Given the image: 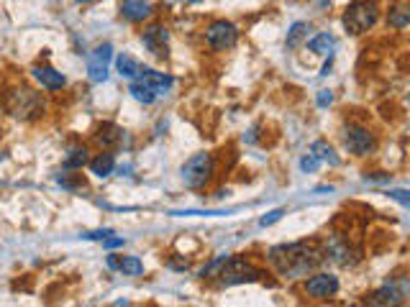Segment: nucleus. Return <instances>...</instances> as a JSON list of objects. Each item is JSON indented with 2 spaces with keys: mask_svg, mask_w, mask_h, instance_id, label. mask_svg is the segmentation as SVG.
<instances>
[{
  "mask_svg": "<svg viewBox=\"0 0 410 307\" xmlns=\"http://www.w3.org/2000/svg\"><path fill=\"white\" fill-rule=\"evenodd\" d=\"M269 261L272 267L282 274V277H303L311 269H315L323 261V254L315 249V243L300 241V243H282V246H274L269 251Z\"/></svg>",
  "mask_w": 410,
  "mask_h": 307,
  "instance_id": "1",
  "label": "nucleus"
},
{
  "mask_svg": "<svg viewBox=\"0 0 410 307\" xmlns=\"http://www.w3.org/2000/svg\"><path fill=\"white\" fill-rule=\"evenodd\" d=\"M3 108H5V113H10L19 121H36L44 115V100L29 85L8 87L3 95Z\"/></svg>",
  "mask_w": 410,
  "mask_h": 307,
  "instance_id": "2",
  "label": "nucleus"
},
{
  "mask_svg": "<svg viewBox=\"0 0 410 307\" xmlns=\"http://www.w3.org/2000/svg\"><path fill=\"white\" fill-rule=\"evenodd\" d=\"M380 19V8H377V3L374 0H354L352 5L346 8L343 13V29L354 34V36H359L364 31H370L374 23Z\"/></svg>",
  "mask_w": 410,
  "mask_h": 307,
  "instance_id": "3",
  "label": "nucleus"
},
{
  "mask_svg": "<svg viewBox=\"0 0 410 307\" xmlns=\"http://www.w3.org/2000/svg\"><path fill=\"white\" fill-rule=\"evenodd\" d=\"M182 182L190 187V190H200L205 184L210 182V177H213V156L210 154H193L185 164H182Z\"/></svg>",
  "mask_w": 410,
  "mask_h": 307,
  "instance_id": "4",
  "label": "nucleus"
},
{
  "mask_svg": "<svg viewBox=\"0 0 410 307\" xmlns=\"http://www.w3.org/2000/svg\"><path fill=\"white\" fill-rule=\"evenodd\" d=\"M259 269H254L244 256H226L224 267L218 271V287H234V284H244V282H254Z\"/></svg>",
  "mask_w": 410,
  "mask_h": 307,
  "instance_id": "5",
  "label": "nucleus"
},
{
  "mask_svg": "<svg viewBox=\"0 0 410 307\" xmlns=\"http://www.w3.org/2000/svg\"><path fill=\"white\" fill-rule=\"evenodd\" d=\"M205 41H208V47L213 49V51H228L239 41V29H236L231 21H213L205 29Z\"/></svg>",
  "mask_w": 410,
  "mask_h": 307,
  "instance_id": "6",
  "label": "nucleus"
},
{
  "mask_svg": "<svg viewBox=\"0 0 410 307\" xmlns=\"http://www.w3.org/2000/svg\"><path fill=\"white\" fill-rule=\"evenodd\" d=\"M410 295V279L408 277H392L387 284H382L370 297L372 305H400Z\"/></svg>",
  "mask_w": 410,
  "mask_h": 307,
  "instance_id": "7",
  "label": "nucleus"
},
{
  "mask_svg": "<svg viewBox=\"0 0 410 307\" xmlns=\"http://www.w3.org/2000/svg\"><path fill=\"white\" fill-rule=\"evenodd\" d=\"M343 144L352 154L357 156H367V154L374 151V146H377V138L372 134L370 128H361V125H349L346 131H343Z\"/></svg>",
  "mask_w": 410,
  "mask_h": 307,
  "instance_id": "8",
  "label": "nucleus"
},
{
  "mask_svg": "<svg viewBox=\"0 0 410 307\" xmlns=\"http://www.w3.org/2000/svg\"><path fill=\"white\" fill-rule=\"evenodd\" d=\"M110 59H113V47L110 44H98V47L90 51L88 57V75L93 82H106L108 79V67H110Z\"/></svg>",
  "mask_w": 410,
  "mask_h": 307,
  "instance_id": "9",
  "label": "nucleus"
},
{
  "mask_svg": "<svg viewBox=\"0 0 410 307\" xmlns=\"http://www.w3.org/2000/svg\"><path fill=\"white\" fill-rule=\"evenodd\" d=\"M339 292V279L333 274H313L305 282V295L313 299H328Z\"/></svg>",
  "mask_w": 410,
  "mask_h": 307,
  "instance_id": "10",
  "label": "nucleus"
},
{
  "mask_svg": "<svg viewBox=\"0 0 410 307\" xmlns=\"http://www.w3.org/2000/svg\"><path fill=\"white\" fill-rule=\"evenodd\" d=\"M141 41H144V47L154 54V57L165 59L167 57V41H169V34L162 23H152L144 34H141Z\"/></svg>",
  "mask_w": 410,
  "mask_h": 307,
  "instance_id": "11",
  "label": "nucleus"
},
{
  "mask_svg": "<svg viewBox=\"0 0 410 307\" xmlns=\"http://www.w3.org/2000/svg\"><path fill=\"white\" fill-rule=\"evenodd\" d=\"M31 75H34V79L39 82L44 90H49V93H54V90H62L64 87V75L62 72H57L54 67H49V64H36V67L31 69Z\"/></svg>",
  "mask_w": 410,
  "mask_h": 307,
  "instance_id": "12",
  "label": "nucleus"
},
{
  "mask_svg": "<svg viewBox=\"0 0 410 307\" xmlns=\"http://www.w3.org/2000/svg\"><path fill=\"white\" fill-rule=\"evenodd\" d=\"M108 267L121 271V274H128V277H138L144 271V264L138 256H123V254H110L108 256Z\"/></svg>",
  "mask_w": 410,
  "mask_h": 307,
  "instance_id": "13",
  "label": "nucleus"
},
{
  "mask_svg": "<svg viewBox=\"0 0 410 307\" xmlns=\"http://www.w3.org/2000/svg\"><path fill=\"white\" fill-rule=\"evenodd\" d=\"M121 16L131 23H141L152 16V3L149 0H123L121 3Z\"/></svg>",
  "mask_w": 410,
  "mask_h": 307,
  "instance_id": "14",
  "label": "nucleus"
},
{
  "mask_svg": "<svg viewBox=\"0 0 410 307\" xmlns=\"http://www.w3.org/2000/svg\"><path fill=\"white\" fill-rule=\"evenodd\" d=\"M136 79H141V82H147L149 87H154L156 95H162V93H167V90L172 87V77L165 75V72H154V69H147V67L138 72Z\"/></svg>",
  "mask_w": 410,
  "mask_h": 307,
  "instance_id": "15",
  "label": "nucleus"
},
{
  "mask_svg": "<svg viewBox=\"0 0 410 307\" xmlns=\"http://www.w3.org/2000/svg\"><path fill=\"white\" fill-rule=\"evenodd\" d=\"M95 141H98L103 149H113L123 141V131L118 128L116 123H103L98 128V134H95Z\"/></svg>",
  "mask_w": 410,
  "mask_h": 307,
  "instance_id": "16",
  "label": "nucleus"
},
{
  "mask_svg": "<svg viewBox=\"0 0 410 307\" xmlns=\"http://www.w3.org/2000/svg\"><path fill=\"white\" fill-rule=\"evenodd\" d=\"M116 169V159H113V154H98L93 162H90V172L95 174V177H110Z\"/></svg>",
  "mask_w": 410,
  "mask_h": 307,
  "instance_id": "17",
  "label": "nucleus"
},
{
  "mask_svg": "<svg viewBox=\"0 0 410 307\" xmlns=\"http://www.w3.org/2000/svg\"><path fill=\"white\" fill-rule=\"evenodd\" d=\"M128 93H131V97H134V100L144 103V106H152V103L156 100V90H154V87H149L147 82H141V79H134V82H131V87H128Z\"/></svg>",
  "mask_w": 410,
  "mask_h": 307,
  "instance_id": "18",
  "label": "nucleus"
},
{
  "mask_svg": "<svg viewBox=\"0 0 410 307\" xmlns=\"http://www.w3.org/2000/svg\"><path fill=\"white\" fill-rule=\"evenodd\" d=\"M116 69L121 77H128V79H136L138 72H141V64H138L136 59L131 57V54H121V57L116 59Z\"/></svg>",
  "mask_w": 410,
  "mask_h": 307,
  "instance_id": "19",
  "label": "nucleus"
},
{
  "mask_svg": "<svg viewBox=\"0 0 410 307\" xmlns=\"http://www.w3.org/2000/svg\"><path fill=\"white\" fill-rule=\"evenodd\" d=\"M387 26L398 31L410 26V5H392L387 13Z\"/></svg>",
  "mask_w": 410,
  "mask_h": 307,
  "instance_id": "20",
  "label": "nucleus"
},
{
  "mask_svg": "<svg viewBox=\"0 0 410 307\" xmlns=\"http://www.w3.org/2000/svg\"><path fill=\"white\" fill-rule=\"evenodd\" d=\"M85 164H88V149L85 146H75L64 156V169H82Z\"/></svg>",
  "mask_w": 410,
  "mask_h": 307,
  "instance_id": "21",
  "label": "nucleus"
},
{
  "mask_svg": "<svg viewBox=\"0 0 410 307\" xmlns=\"http://www.w3.org/2000/svg\"><path fill=\"white\" fill-rule=\"evenodd\" d=\"M333 44H336V38H333L331 34H318V36H313L311 41H308V49L315 51V54H328L333 49Z\"/></svg>",
  "mask_w": 410,
  "mask_h": 307,
  "instance_id": "22",
  "label": "nucleus"
},
{
  "mask_svg": "<svg viewBox=\"0 0 410 307\" xmlns=\"http://www.w3.org/2000/svg\"><path fill=\"white\" fill-rule=\"evenodd\" d=\"M311 151L315 154L321 162H328L331 167H339V156H336V151H333V149L326 144V141H315V144L311 146Z\"/></svg>",
  "mask_w": 410,
  "mask_h": 307,
  "instance_id": "23",
  "label": "nucleus"
},
{
  "mask_svg": "<svg viewBox=\"0 0 410 307\" xmlns=\"http://www.w3.org/2000/svg\"><path fill=\"white\" fill-rule=\"evenodd\" d=\"M305 31H308V26H305V23H295L293 29H290V34H287V47H290V49L298 47V41L305 36Z\"/></svg>",
  "mask_w": 410,
  "mask_h": 307,
  "instance_id": "24",
  "label": "nucleus"
},
{
  "mask_svg": "<svg viewBox=\"0 0 410 307\" xmlns=\"http://www.w3.org/2000/svg\"><path fill=\"white\" fill-rule=\"evenodd\" d=\"M318 167H321V159H318V156H315L313 151L305 154L303 159H300V169H303V172H315Z\"/></svg>",
  "mask_w": 410,
  "mask_h": 307,
  "instance_id": "25",
  "label": "nucleus"
},
{
  "mask_svg": "<svg viewBox=\"0 0 410 307\" xmlns=\"http://www.w3.org/2000/svg\"><path fill=\"white\" fill-rule=\"evenodd\" d=\"M387 195H390L395 202H400V205L410 208V190H387Z\"/></svg>",
  "mask_w": 410,
  "mask_h": 307,
  "instance_id": "26",
  "label": "nucleus"
},
{
  "mask_svg": "<svg viewBox=\"0 0 410 307\" xmlns=\"http://www.w3.org/2000/svg\"><path fill=\"white\" fill-rule=\"evenodd\" d=\"M282 215H285V210H282V208H277V210L267 212V215H264L262 221H259V225H262V228H267V225H272V223H277V221H280V218H282Z\"/></svg>",
  "mask_w": 410,
  "mask_h": 307,
  "instance_id": "27",
  "label": "nucleus"
},
{
  "mask_svg": "<svg viewBox=\"0 0 410 307\" xmlns=\"http://www.w3.org/2000/svg\"><path fill=\"white\" fill-rule=\"evenodd\" d=\"M59 184H62V187H67V190H72V187H82L85 182H82V177H80V174L75 177V180H69L67 174H62V177H59Z\"/></svg>",
  "mask_w": 410,
  "mask_h": 307,
  "instance_id": "28",
  "label": "nucleus"
},
{
  "mask_svg": "<svg viewBox=\"0 0 410 307\" xmlns=\"http://www.w3.org/2000/svg\"><path fill=\"white\" fill-rule=\"evenodd\" d=\"M108 236H113V230H93V233H85L82 238H88V241H103V238H108Z\"/></svg>",
  "mask_w": 410,
  "mask_h": 307,
  "instance_id": "29",
  "label": "nucleus"
},
{
  "mask_svg": "<svg viewBox=\"0 0 410 307\" xmlns=\"http://www.w3.org/2000/svg\"><path fill=\"white\" fill-rule=\"evenodd\" d=\"M331 100H333L331 93H328V90H321V95H318V106H321V108L331 106Z\"/></svg>",
  "mask_w": 410,
  "mask_h": 307,
  "instance_id": "30",
  "label": "nucleus"
},
{
  "mask_svg": "<svg viewBox=\"0 0 410 307\" xmlns=\"http://www.w3.org/2000/svg\"><path fill=\"white\" fill-rule=\"evenodd\" d=\"M103 246L106 249H118V246H123V238H110L108 236V238H103Z\"/></svg>",
  "mask_w": 410,
  "mask_h": 307,
  "instance_id": "31",
  "label": "nucleus"
},
{
  "mask_svg": "<svg viewBox=\"0 0 410 307\" xmlns=\"http://www.w3.org/2000/svg\"><path fill=\"white\" fill-rule=\"evenodd\" d=\"M195 3H197V0H195Z\"/></svg>",
  "mask_w": 410,
  "mask_h": 307,
  "instance_id": "32",
  "label": "nucleus"
}]
</instances>
